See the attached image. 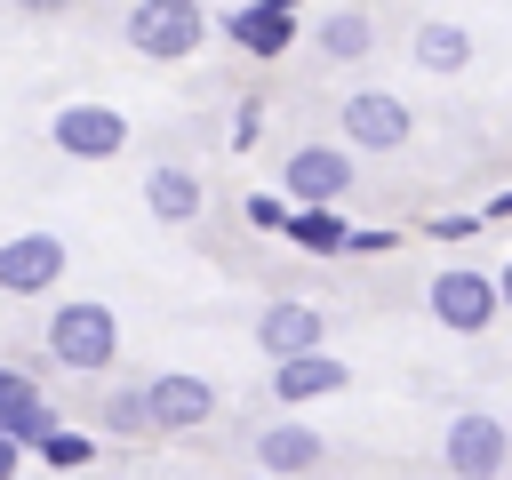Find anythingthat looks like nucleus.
I'll list each match as a JSON object with an SVG mask.
<instances>
[{"instance_id": "1", "label": "nucleus", "mask_w": 512, "mask_h": 480, "mask_svg": "<svg viewBox=\"0 0 512 480\" xmlns=\"http://www.w3.org/2000/svg\"><path fill=\"white\" fill-rule=\"evenodd\" d=\"M424 312H432L448 336H488V328L504 320V288H496V272H480V264H440V272L424 280Z\"/></svg>"}, {"instance_id": "2", "label": "nucleus", "mask_w": 512, "mask_h": 480, "mask_svg": "<svg viewBox=\"0 0 512 480\" xmlns=\"http://www.w3.org/2000/svg\"><path fill=\"white\" fill-rule=\"evenodd\" d=\"M112 352H120V320H112V304L72 296V304L48 312V360H56V368L96 376V368H112Z\"/></svg>"}, {"instance_id": "3", "label": "nucleus", "mask_w": 512, "mask_h": 480, "mask_svg": "<svg viewBox=\"0 0 512 480\" xmlns=\"http://www.w3.org/2000/svg\"><path fill=\"white\" fill-rule=\"evenodd\" d=\"M440 464H448L456 480H504V464H512V424L488 416V408H456L448 432H440Z\"/></svg>"}, {"instance_id": "4", "label": "nucleus", "mask_w": 512, "mask_h": 480, "mask_svg": "<svg viewBox=\"0 0 512 480\" xmlns=\"http://www.w3.org/2000/svg\"><path fill=\"white\" fill-rule=\"evenodd\" d=\"M208 40V8L200 0H136L128 8V48L152 64H184Z\"/></svg>"}, {"instance_id": "5", "label": "nucleus", "mask_w": 512, "mask_h": 480, "mask_svg": "<svg viewBox=\"0 0 512 480\" xmlns=\"http://www.w3.org/2000/svg\"><path fill=\"white\" fill-rule=\"evenodd\" d=\"M336 120H344V144H352V152H400V144L416 136V112H408L392 88H352V96L336 104Z\"/></svg>"}, {"instance_id": "6", "label": "nucleus", "mask_w": 512, "mask_h": 480, "mask_svg": "<svg viewBox=\"0 0 512 480\" xmlns=\"http://www.w3.org/2000/svg\"><path fill=\"white\" fill-rule=\"evenodd\" d=\"M280 192L296 208H336L352 192V144H296L280 160Z\"/></svg>"}, {"instance_id": "7", "label": "nucleus", "mask_w": 512, "mask_h": 480, "mask_svg": "<svg viewBox=\"0 0 512 480\" xmlns=\"http://www.w3.org/2000/svg\"><path fill=\"white\" fill-rule=\"evenodd\" d=\"M48 136H56L64 160H112L128 144V112H112V104H64L48 120Z\"/></svg>"}, {"instance_id": "8", "label": "nucleus", "mask_w": 512, "mask_h": 480, "mask_svg": "<svg viewBox=\"0 0 512 480\" xmlns=\"http://www.w3.org/2000/svg\"><path fill=\"white\" fill-rule=\"evenodd\" d=\"M64 280V240L56 232H16L0 240V296H48Z\"/></svg>"}, {"instance_id": "9", "label": "nucleus", "mask_w": 512, "mask_h": 480, "mask_svg": "<svg viewBox=\"0 0 512 480\" xmlns=\"http://www.w3.org/2000/svg\"><path fill=\"white\" fill-rule=\"evenodd\" d=\"M320 344H328L320 304L280 296V304H264V312H256V352H264V360H296V352H320Z\"/></svg>"}, {"instance_id": "10", "label": "nucleus", "mask_w": 512, "mask_h": 480, "mask_svg": "<svg viewBox=\"0 0 512 480\" xmlns=\"http://www.w3.org/2000/svg\"><path fill=\"white\" fill-rule=\"evenodd\" d=\"M344 384H352V360H336L328 344H320V352H296V360H272V400H280V408L336 400Z\"/></svg>"}, {"instance_id": "11", "label": "nucleus", "mask_w": 512, "mask_h": 480, "mask_svg": "<svg viewBox=\"0 0 512 480\" xmlns=\"http://www.w3.org/2000/svg\"><path fill=\"white\" fill-rule=\"evenodd\" d=\"M144 392H152V424H160V432H200V424L216 416V384L192 376V368H160Z\"/></svg>"}, {"instance_id": "12", "label": "nucleus", "mask_w": 512, "mask_h": 480, "mask_svg": "<svg viewBox=\"0 0 512 480\" xmlns=\"http://www.w3.org/2000/svg\"><path fill=\"white\" fill-rule=\"evenodd\" d=\"M296 8H304V0H248V8L224 16V40L248 48L256 64H272V56H288V40H296Z\"/></svg>"}, {"instance_id": "13", "label": "nucleus", "mask_w": 512, "mask_h": 480, "mask_svg": "<svg viewBox=\"0 0 512 480\" xmlns=\"http://www.w3.org/2000/svg\"><path fill=\"white\" fill-rule=\"evenodd\" d=\"M320 456H328V440H320L312 424H296V416H280V424H264V432H256V464H264V472H280V480H304Z\"/></svg>"}, {"instance_id": "14", "label": "nucleus", "mask_w": 512, "mask_h": 480, "mask_svg": "<svg viewBox=\"0 0 512 480\" xmlns=\"http://www.w3.org/2000/svg\"><path fill=\"white\" fill-rule=\"evenodd\" d=\"M200 200H208V184H200L184 160H160V168L144 176V208H152L160 224H192V216H200Z\"/></svg>"}, {"instance_id": "15", "label": "nucleus", "mask_w": 512, "mask_h": 480, "mask_svg": "<svg viewBox=\"0 0 512 480\" xmlns=\"http://www.w3.org/2000/svg\"><path fill=\"white\" fill-rule=\"evenodd\" d=\"M472 48H480V40H472L464 24H448V16H424V24H416V40H408V56H416L424 72H464V64H472Z\"/></svg>"}, {"instance_id": "16", "label": "nucleus", "mask_w": 512, "mask_h": 480, "mask_svg": "<svg viewBox=\"0 0 512 480\" xmlns=\"http://www.w3.org/2000/svg\"><path fill=\"white\" fill-rule=\"evenodd\" d=\"M376 48V24L360 16V8H336V16H320V56L328 64H360Z\"/></svg>"}, {"instance_id": "17", "label": "nucleus", "mask_w": 512, "mask_h": 480, "mask_svg": "<svg viewBox=\"0 0 512 480\" xmlns=\"http://www.w3.org/2000/svg\"><path fill=\"white\" fill-rule=\"evenodd\" d=\"M288 240H296L304 256H344V248H352V224H344L336 208H296V216H288Z\"/></svg>"}, {"instance_id": "18", "label": "nucleus", "mask_w": 512, "mask_h": 480, "mask_svg": "<svg viewBox=\"0 0 512 480\" xmlns=\"http://www.w3.org/2000/svg\"><path fill=\"white\" fill-rule=\"evenodd\" d=\"M0 432H8V440H24V448H40V440L56 432V408H48V400H40L32 384H24V392H16L8 408H0Z\"/></svg>"}, {"instance_id": "19", "label": "nucleus", "mask_w": 512, "mask_h": 480, "mask_svg": "<svg viewBox=\"0 0 512 480\" xmlns=\"http://www.w3.org/2000/svg\"><path fill=\"white\" fill-rule=\"evenodd\" d=\"M104 432H120V440L160 432V424H152V392H144V384H120V392L104 400Z\"/></svg>"}, {"instance_id": "20", "label": "nucleus", "mask_w": 512, "mask_h": 480, "mask_svg": "<svg viewBox=\"0 0 512 480\" xmlns=\"http://www.w3.org/2000/svg\"><path fill=\"white\" fill-rule=\"evenodd\" d=\"M40 456H48V464H56V472H80V464H88V456H96V440H88V432H64V424H56V432H48V440H40Z\"/></svg>"}, {"instance_id": "21", "label": "nucleus", "mask_w": 512, "mask_h": 480, "mask_svg": "<svg viewBox=\"0 0 512 480\" xmlns=\"http://www.w3.org/2000/svg\"><path fill=\"white\" fill-rule=\"evenodd\" d=\"M288 216H296L288 192H248V224H256V232H288Z\"/></svg>"}, {"instance_id": "22", "label": "nucleus", "mask_w": 512, "mask_h": 480, "mask_svg": "<svg viewBox=\"0 0 512 480\" xmlns=\"http://www.w3.org/2000/svg\"><path fill=\"white\" fill-rule=\"evenodd\" d=\"M400 240H408V232H392V224H352V248H344V256H392Z\"/></svg>"}, {"instance_id": "23", "label": "nucleus", "mask_w": 512, "mask_h": 480, "mask_svg": "<svg viewBox=\"0 0 512 480\" xmlns=\"http://www.w3.org/2000/svg\"><path fill=\"white\" fill-rule=\"evenodd\" d=\"M480 224H488V216H432V224H424V232H432V240H472V232H480Z\"/></svg>"}, {"instance_id": "24", "label": "nucleus", "mask_w": 512, "mask_h": 480, "mask_svg": "<svg viewBox=\"0 0 512 480\" xmlns=\"http://www.w3.org/2000/svg\"><path fill=\"white\" fill-rule=\"evenodd\" d=\"M256 136H264V104L248 96V104H240V120H232V144H256Z\"/></svg>"}, {"instance_id": "25", "label": "nucleus", "mask_w": 512, "mask_h": 480, "mask_svg": "<svg viewBox=\"0 0 512 480\" xmlns=\"http://www.w3.org/2000/svg\"><path fill=\"white\" fill-rule=\"evenodd\" d=\"M16 464H24V440H8V432H0V480H16Z\"/></svg>"}, {"instance_id": "26", "label": "nucleus", "mask_w": 512, "mask_h": 480, "mask_svg": "<svg viewBox=\"0 0 512 480\" xmlns=\"http://www.w3.org/2000/svg\"><path fill=\"white\" fill-rule=\"evenodd\" d=\"M480 216H488V224H504V216H512V184H504V192H496V200H488Z\"/></svg>"}, {"instance_id": "27", "label": "nucleus", "mask_w": 512, "mask_h": 480, "mask_svg": "<svg viewBox=\"0 0 512 480\" xmlns=\"http://www.w3.org/2000/svg\"><path fill=\"white\" fill-rule=\"evenodd\" d=\"M16 8H24V16H64L72 0H16Z\"/></svg>"}, {"instance_id": "28", "label": "nucleus", "mask_w": 512, "mask_h": 480, "mask_svg": "<svg viewBox=\"0 0 512 480\" xmlns=\"http://www.w3.org/2000/svg\"><path fill=\"white\" fill-rule=\"evenodd\" d=\"M16 392H24V376H16V368H0V408H8Z\"/></svg>"}, {"instance_id": "29", "label": "nucleus", "mask_w": 512, "mask_h": 480, "mask_svg": "<svg viewBox=\"0 0 512 480\" xmlns=\"http://www.w3.org/2000/svg\"><path fill=\"white\" fill-rule=\"evenodd\" d=\"M496 288H504V312H512V256L496 264Z\"/></svg>"}, {"instance_id": "30", "label": "nucleus", "mask_w": 512, "mask_h": 480, "mask_svg": "<svg viewBox=\"0 0 512 480\" xmlns=\"http://www.w3.org/2000/svg\"><path fill=\"white\" fill-rule=\"evenodd\" d=\"M264 480H280V472H264Z\"/></svg>"}]
</instances>
